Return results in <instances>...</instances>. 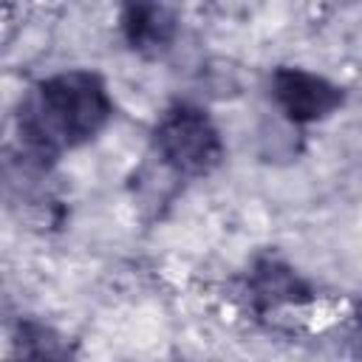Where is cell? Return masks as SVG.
Masks as SVG:
<instances>
[{
	"mask_svg": "<svg viewBox=\"0 0 362 362\" xmlns=\"http://www.w3.org/2000/svg\"><path fill=\"white\" fill-rule=\"evenodd\" d=\"M113 96L102 74L68 68L34 82L17 105V141L23 158L51 170L65 153L90 144L113 119Z\"/></svg>",
	"mask_w": 362,
	"mask_h": 362,
	"instance_id": "obj_1",
	"label": "cell"
},
{
	"mask_svg": "<svg viewBox=\"0 0 362 362\" xmlns=\"http://www.w3.org/2000/svg\"><path fill=\"white\" fill-rule=\"evenodd\" d=\"M150 147L161 167L187 181L212 175L226 156L218 124L192 102H173L158 113L150 130Z\"/></svg>",
	"mask_w": 362,
	"mask_h": 362,
	"instance_id": "obj_2",
	"label": "cell"
},
{
	"mask_svg": "<svg viewBox=\"0 0 362 362\" xmlns=\"http://www.w3.org/2000/svg\"><path fill=\"white\" fill-rule=\"evenodd\" d=\"M119 28L133 54L158 59L175 45L178 17L167 0H122Z\"/></svg>",
	"mask_w": 362,
	"mask_h": 362,
	"instance_id": "obj_5",
	"label": "cell"
},
{
	"mask_svg": "<svg viewBox=\"0 0 362 362\" xmlns=\"http://www.w3.org/2000/svg\"><path fill=\"white\" fill-rule=\"evenodd\" d=\"M269 96L274 107L300 127L331 119L348 102V90L342 85L300 65H277L269 76Z\"/></svg>",
	"mask_w": 362,
	"mask_h": 362,
	"instance_id": "obj_3",
	"label": "cell"
},
{
	"mask_svg": "<svg viewBox=\"0 0 362 362\" xmlns=\"http://www.w3.org/2000/svg\"><path fill=\"white\" fill-rule=\"evenodd\" d=\"M14 348L20 356H28V359H65L71 356V345L68 339L51 328L48 322H40V320H20L17 328H14Z\"/></svg>",
	"mask_w": 362,
	"mask_h": 362,
	"instance_id": "obj_6",
	"label": "cell"
},
{
	"mask_svg": "<svg viewBox=\"0 0 362 362\" xmlns=\"http://www.w3.org/2000/svg\"><path fill=\"white\" fill-rule=\"evenodd\" d=\"M314 286L283 257L257 255L243 274V300L255 314H272L280 308H300L314 303Z\"/></svg>",
	"mask_w": 362,
	"mask_h": 362,
	"instance_id": "obj_4",
	"label": "cell"
},
{
	"mask_svg": "<svg viewBox=\"0 0 362 362\" xmlns=\"http://www.w3.org/2000/svg\"><path fill=\"white\" fill-rule=\"evenodd\" d=\"M354 328H356V339H359V351H362V297L354 305Z\"/></svg>",
	"mask_w": 362,
	"mask_h": 362,
	"instance_id": "obj_7",
	"label": "cell"
}]
</instances>
